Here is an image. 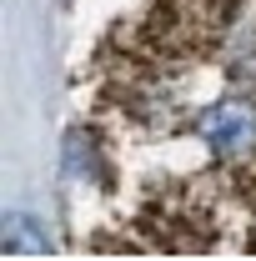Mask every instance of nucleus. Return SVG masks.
I'll return each mask as SVG.
<instances>
[{
	"label": "nucleus",
	"instance_id": "nucleus-1",
	"mask_svg": "<svg viewBox=\"0 0 256 261\" xmlns=\"http://www.w3.org/2000/svg\"><path fill=\"white\" fill-rule=\"evenodd\" d=\"M201 136L211 141V151L221 156H236L256 141V111L251 106H216L206 121H201Z\"/></svg>",
	"mask_w": 256,
	"mask_h": 261
},
{
	"label": "nucleus",
	"instance_id": "nucleus-2",
	"mask_svg": "<svg viewBox=\"0 0 256 261\" xmlns=\"http://www.w3.org/2000/svg\"><path fill=\"white\" fill-rule=\"evenodd\" d=\"M5 251H45V231L31 216H10L5 221Z\"/></svg>",
	"mask_w": 256,
	"mask_h": 261
}]
</instances>
